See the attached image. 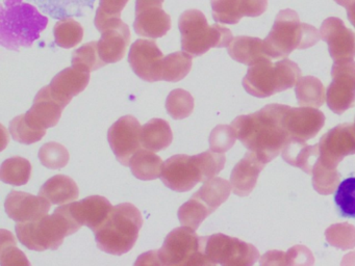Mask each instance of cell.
I'll list each match as a JSON object with an SVG mask.
<instances>
[{
  "label": "cell",
  "mask_w": 355,
  "mask_h": 266,
  "mask_svg": "<svg viewBox=\"0 0 355 266\" xmlns=\"http://www.w3.org/2000/svg\"><path fill=\"white\" fill-rule=\"evenodd\" d=\"M130 0H99V8L95 16V26L112 18H120L121 12Z\"/></svg>",
  "instance_id": "47"
},
{
  "label": "cell",
  "mask_w": 355,
  "mask_h": 266,
  "mask_svg": "<svg viewBox=\"0 0 355 266\" xmlns=\"http://www.w3.org/2000/svg\"><path fill=\"white\" fill-rule=\"evenodd\" d=\"M90 81V72L70 66L53 77L51 82V93L64 105L67 106L72 98L84 91Z\"/></svg>",
  "instance_id": "22"
},
{
  "label": "cell",
  "mask_w": 355,
  "mask_h": 266,
  "mask_svg": "<svg viewBox=\"0 0 355 266\" xmlns=\"http://www.w3.org/2000/svg\"><path fill=\"white\" fill-rule=\"evenodd\" d=\"M170 28L171 18L159 6H151L144 10H137L134 29L140 37L159 39L167 35Z\"/></svg>",
  "instance_id": "23"
},
{
  "label": "cell",
  "mask_w": 355,
  "mask_h": 266,
  "mask_svg": "<svg viewBox=\"0 0 355 266\" xmlns=\"http://www.w3.org/2000/svg\"><path fill=\"white\" fill-rule=\"evenodd\" d=\"M286 265H311L315 262L311 251L303 245L291 247L284 253Z\"/></svg>",
  "instance_id": "48"
},
{
  "label": "cell",
  "mask_w": 355,
  "mask_h": 266,
  "mask_svg": "<svg viewBox=\"0 0 355 266\" xmlns=\"http://www.w3.org/2000/svg\"><path fill=\"white\" fill-rule=\"evenodd\" d=\"M166 109L174 120L188 118L194 110V98L184 89H173L166 100Z\"/></svg>",
  "instance_id": "37"
},
{
  "label": "cell",
  "mask_w": 355,
  "mask_h": 266,
  "mask_svg": "<svg viewBox=\"0 0 355 266\" xmlns=\"http://www.w3.org/2000/svg\"><path fill=\"white\" fill-rule=\"evenodd\" d=\"M161 179L168 188L178 193H187L197 183L205 182L197 155L184 154L172 156L164 162Z\"/></svg>",
  "instance_id": "11"
},
{
  "label": "cell",
  "mask_w": 355,
  "mask_h": 266,
  "mask_svg": "<svg viewBox=\"0 0 355 266\" xmlns=\"http://www.w3.org/2000/svg\"><path fill=\"white\" fill-rule=\"evenodd\" d=\"M334 203L342 218H355V177L347 178L336 187Z\"/></svg>",
  "instance_id": "39"
},
{
  "label": "cell",
  "mask_w": 355,
  "mask_h": 266,
  "mask_svg": "<svg viewBox=\"0 0 355 266\" xmlns=\"http://www.w3.org/2000/svg\"><path fill=\"white\" fill-rule=\"evenodd\" d=\"M197 158H198L199 166H200L205 182L219 174L225 166V155L223 153L211 151V150L197 154Z\"/></svg>",
  "instance_id": "46"
},
{
  "label": "cell",
  "mask_w": 355,
  "mask_h": 266,
  "mask_svg": "<svg viewBox=\"0 0 355 266\" xmlns=\"http://www.w3.org/2000/svg\"><path fill=\"white\" fill-rule=\"evenodd\" d=\"M268 0H242V10L244 17H259L266 12Z\"/></svg>",
  "instance_id": "49"
},
{
  "label": "cell",
  "mask_w": 355,
  "mask_h": 266,
  "mask_svg": "<svg viewBox=\"0 0 355 266\" xmlns=\"http://www.w3.org/2000/svg\"><path fill=\"white\" fill-rule=\"evenodd\" d=\"M71 62L72 66L74 68L90 73L98 70L107 64L99 55L97 42L85 44L84 46L76 50L72 53Z\"/></svg>",
  "instance_id": "38"
},
{
  "label": "cell",
  "mask_w": 355,
  "mask_h": 266,
  "mask_svg": "<svg viewBox=\"0 0 355 266\" xmlns=\"http://www.w3.org/2000/svg\"><path fill=\"white\" fill-rule=\"evenodd\" d=\"M43 14L58 20L83 17L87 10L94 8L96 0H30Z\"/></svg>",
  "instance_id": "25"
},
{
  "label": "cell",
  "mask_w": 355,
  "mask_h": 266,
  "mask_svg": "<svg viewBox=\"0 0 355 266\" xmlns=\"http://www.w3.org/2000/svg\"><path fill=\"white\" fill-rule=\"evenodd\" d=\"M32 164L28 159L19 156L5 160L0 168V179L7 184L21 186L30 181Z\"/></svg>",
  "instance_id": "32"
},
{
  "label": "cell",
  "mask_w": 355,
  "mask_h": 266,
  "mask_svg": "<svg viewBox=\"0 0 355 266\" xmlns=\"http://www.w3.org/2000/svg\"><path fill=\"white\" fill-rule=\"evenodd\" d=\"M10 132L16 141L24 145L38 143L46 134V130H39L26 120L24 114L16 116L10 123Z\"/></svg>",
  "instance_id": "41"
},
{
  "label": "cell",
  "mask_w": 355,
  "mask_h": 266,
  "mask_svg": "<svg viewBox=\"0 0 355 266\" xmlns=\"http://www.w3.org/2000/svg\"><path fill=\"white\" fill-rule=\"evenodd\" d=\"M65 107L51 93V85H46L37 94L32 108L24 116L35 128L46 130L59 123Z\"/></svg>",
  "instance_id": "19"
},
{
  "label": "cell",
  "mask_w": 355,
  "mask_h": 266,
  "mask_svg": "<svg viewBox=\"0 0 355 266\" xmlns=\"http://www.w3.org/2000/svg\"><path fill=\"white\" fill-rule=\"evenodd\" d=\"M213 19L222 24H236L244 17L242 0H211Z\"/></svg>",
  "instance_id": "40"
},
{
  "label": "cell",
  "mask_w": 355,
  "mask_h": 266,
  "mask_svg": "<svg viewBox=\"0 0 355 266\" xmlns=\"http://www.w3.org/2000/svg\"><path fill=\"white\" fill-rule=\"evenodd\" d=\"M288 105L269 104L254 114L239 116L232 121L236 137L265 162L272 161L290 141L284 118Z\"/></svg>",
  "instance_id": "1"
},
{
  "label": "cell",
  "mask_w": 355,
  "mask_h": 266,
  "mask_svg": "<svg viewBox=\"0 0 355 266\" xmlns=\"http://www.w3.org/2000/svg\"><path fill=\"white\" fill-rule=\"evenodd\" d=\"M193 64V55L186 51L168 54L163 62V80L178 82L190 73Z\"/></svg>",
  "instance_id": "33"
},
{
  "label": "cell",
  "mask_w": 355,
  "mask_h": 266,
  "mask_svg": "<svg viewBox=\"0 0 355 266\" xmlns=\"http://www.w3.org/2000/svg\"><path fill=\"white\" fill-rule=\"evenodd\" d=\"M261 265H286L284 251H268L261 259Z\"/></svg>",
  "instance_id": "50"
},
{
  "label": "cell",
  "mask_w": 355,
  "mask_h": 266,
  "mask_svg": "<svg viewBox=\"0 0 355 266\" xmlns=\"http://www.w3.org/2000/svg\"><path fill=\"white\" fill-rule=\"evenodd\" d=\"M347 16H348L349 21L355 27V2L347 8Z\"/></svg>",
  "instance_id": "52"
},
{
  "label": "cell",
  "mask_w": 355,
  "mask_h": 266,
  "mask_svg": "<svg viewBox=\"0 0 355 266\" xmlns=\"http://www.w3.org/2000/svg\"><path fill=\"white\" fill-rule=\"evenodd\" d=\"M232 189V184L227 180L219 177L216 178L214 177L205 181V184L194 193V195L215 212L217 208H219L230 197Z\"/></svg>",
  "instance_id": "31"
},
{
  "label": "cell",
  "mask_w": 355,
  "mask_h": 266,
  "mask_svg": "<svg viewBox=\"0 0 355 266\" xmlns=\"http://www.w3.org/2000/svg\"><path fill=\"white\" fill-rule=\"evenodd\" d=\"M213 212L207 204L203 203L200 199L193 195L188 202L180 206L178 216L182 226L189 227L196 231L202 224L203 220Z\"/></svg>",
  "instance_id": "34"
},
{
  "label": "cell",
  "mask_w": 355,
  "mask_h": 266,
  "mask_svg": "<svg viewBox=\"0 0 355 266\" xmlns=\"http://www.w3.org/2000/svg\"><path fill=\"white\" fill-rule=\"evenodd\" d=\"M69 152L61 143L51 141L45 143L39 151V159L47 168L59 170L67 166L69 162Z\"/></svg>",
  "instance_id": "42"
},
{
  "label": "cell",
  "mask_w": 355,
  "mask_h": 266,
  "mask_svg": "<svg viewBox=\"0 0 355 266\" xmlns=\"http://www.w3.org/2000/svg\"><path fill=\"white\" fill-rule=\"evenodd\" d=\"M284 126L291 139L309 141L320 132L325 124L323 112L315 107H290L284 114Z\"/></svg>",
  "instance_id": "18"
},
{
  "label": "cell",
  "mask_w": 355,
  "mask_h": 266,
  "mask_svg": "<svg viewBox=\"0 0 355 266\" xmlns=\"http://www.w3.org/2000/svg\"><path fill=\"white\" fill-rule=\"evenodd\" d=\"M163 3L164 0H137L136 12L137 10H144V8H151V6H159V8H162Z\"/></svg>",
  "instance_id": "51"
},
{
  "label": "cell",
  "mask_w": 355,
  "mask_h": 266,
  "mask_svg": "<svg viewBox=\"0 0 355 266\" xmlns=\"http://www.w3.org/2000/svg\"><path fill=\"white\" fill-rule=\"evenodd\" d=\"M68 206L72 218L78 224L88 227L93 232L105 222L114 207L107 197L101 195H91Z\"/></svg>",
  "instance_id": "20"
},
{
  "label": "cell",
  "mask_w": 355,
  "mask_h": 266,
  "mask_svg": "<svg viewBox=\"0 0 355 266\" xmlns=\"http://www.w3.org/2000/svg\"><path fill=\"white\" fill-rule=\"evenodd\" d=\"M53 204L42 195L11 190L6 200L8 216L16 222H33L47 215Z\"/></svg>",
  "instance_id": "17"
},
{
  "label": "cell",
  "mask_w": 355,
  "mask_h": 266,
  "mask_svg": "<svg viewBox=\"0 0 355 266\" xmlns=\"http://www.w3.org/2000/svg\"><path fill=\"white\" fill-rule=\"evenodd\" d=\"M173 141V133L167 121L153 118L142 127L141 143L145 149L153 152L167 149Z\"/></svg>",
  "instance_id": "28"
},
{
  "label": "cell",
  "mask_w": 355,
  "mask_h": 266,
  "mask_svg": "<svg viewBox=\"0 0 355 266\" xmlns=\"http://www.w3.org/2000/svg\"><path fill=\"white\" fill-rule=\"evenodd\" d=\"M182 33V49L193 56L207 53L211 48L228 47L232 31L221 25H209L205 14L198 10L182 12L178 21Z\"/></svg>",
  "instance_id": "7"
},
{
  "label": "cell",
  "mask_w": 355,
  "mask_h": 266,
  "mask_svg": "<svg viewBox=\"0 0 355 266\" xmlns=\"http://www.w3.org/2000/svg\"><path fill=\"white\" fill-rule=\"evenodd\" d=\"M334 1L340 6H344L345 8H348L351 4L354 3L355 0H334Z\"/></svg>",
  "instance_id": "53"
},
{
  "label": "cell",
  "mask_w": 355,
  "mask_h": 266,
  "mask_svg": "<svg viewBox=\"0 0 355 266\" xmlns=\"http://www.w3.org/2000/svg\"><path fill=\"white\" fill-rule=\"evenodd\" d=\"M202 251L209 265L250 266L259 259L254 245L222 233L203 236Z\"/></svg>",
  "instance_id": "9"
},
{
  "label": "cell",
  "mask_w": 355,
  "mask_h": 266,
  "mask_svg": "<svg viewBox=\"0 0 355 266\" xmlns=\"http://www.w3.org/2000/svg\"><path fill=\"white\" fill-rule=\"evenodd\" d=\"M80 224L72 218L68 204L57 208L51 215L33 222H17L16 233L20 242L32 251L59 249L66 236L74 234Z\"/></svg>",
  "instance_id": "3"
},
{
  "label": "cell",
  "mask_w": 355,
  "mask_h": 266,
  "mask_svg": "<svg viewBox=\"0 0 355 266\" xmlns=\"http://www.w3.org/2000/svg\"><path fill=\"white\" fill-rule=\"evenodd\" d=\"M325 87L321 80L313 76L301 77L295 87L298 104L306 107L318 108L326 100Z\"/></svg>",
  "instance_id": "30"
},
{
  "label": "cell",
  "mask_w": 355,
  "mask_h": 266,
  "mask_svg": "<svg viewBox=\"0 0 355 266\" xmlns=\"http://www.w3.org/2000/svg\"><path fill=\"white\" fill-rule=\"evenodd\" d=\"M320 37L327 44L334 62H351L355 57V33L340 19L329 17L324 20Z\"/></svg>",
  "instance_id": "16"
},
{
  "label": "cell",
  "mask_w": 355,
  "mask_h": 266,
  "mask_svg": "<svg viewBox=\"0 0 355 266\" xmlns=\"http://www.w3.org/2000/svg\"><path fill=\"white\" fill-rule=\"evenodd\" d=\"M142 226V214L136 206L118 204L94 232L97 247L111 255H124L136 245Z\"/></svg>",
  "instance_id": "4"
},
{
  "label": "cell",
  "mask_w": 355,
  "mask_h": 266,
  "mask_svg": "<svg viewBox=\"0 0 355 266\" xmlns=\"http://www.w3.org/2000/svg\"><path fill=\"white\" fill-rule=\"evenodd\" d=\"M159 265H209L202 251V237L182 226L172 230L157 251Z\"/></svg>",
  "instance_id": "8"
},
{
  "label": "cell",
  "mask_w": 355,
  "mask_h": 266,
  "mask_svg": "<svg viewBox=\"0 0 355 266\" xmlns=\"http://www.w3.org/2000/svg\"><path fill=\"white\" fill-rule=\"evenodd\" d=\"M141 131L142 127L134 116H121L110 127L107 141L122 166H130L132 156L140 150Z\"/></svg>",
  "instance_id": "12"
},
{
  "label": "cell",
  "mask_w": 355,
  "mask_h": 266,
  "mask_svg": "<svg viewBox=\"0 0 355 266\" xmlns=\"http://www.w3.org/2000/svg\"><path fill=\"white\" fill-rule=\"evenodd\" d=\"M266 163L254 152L249 151L234 166L230 175L232 193L239 197H247L252 193L257 183L259 174Z\"/></svg>",
  "instance_id": "21"
},
{
  "label": "cell",
  "mask_w": 355,
  "mask_h": 266,
  "mask_svg": "<svg viewBox=\"0 0 355 266\" xmlns=\"http://www.w3.org/2000/svg\"><path fill=\"white\" fill-rule=\"evenodd\" d=\"M331 77V83L326 91V101L331 112L342 114L355 103L354 60L334 62Z\"/></svg>",
  "instance_id": "10"
},
{
  "label": "cell",
  "mask_w": 355,
  "mask_h": 266,
  "mask_svg": "<svg viewBox=\"0 0 355 266\" xmlns=\"http://www.w3.org/2000/svg\"><path fill=\"white\" fill-rule=\"evenodd\" d=\"M238 137L232 126L218 125L209 134V149L217 153H225L234 147Z\"/></svg>",
  "instance_id": "45"
},
{
  "label": "cell",
  "mask_w": 355,
  "mask_h": 266,
  "mask_svg": "<svg viewBox=\"0 0 355 266\" xmlns=\"http://www.w3.org/2000/svg\"><path fill=\"white\" fill-rule=\"evenodd\" d=\"M55 44L59 47L70 49L76 47L84 37V28L73 18L60 20L53 27Z\"/></svg>",
  "instance_id": "36"
},
{
  "label": "cell",
  "mask_w": 355,
  "mask_h": 266,
  "mask_svg": "<svg viewBox=\"0 0 355 266\" xmlns=\"http://www.w3.org/2000/svg\"><path fill=\"white\" fill-rule=\"evenodd\" d=\"M282 158L295 168H299L306 174H311L313 166L320 156L319 143L309 145L306 141L291 139L282 150Z\"/></svg>",
  "instance_id": "26"
},
{
  "label": "cell",
  "mask_w": 355,
  "mask_h": 266,
  "mask_svg": "<svg viewBox=\"0 0 355 266\" xmlns=\"http://www.w3.org/2000/svg\"><path fill=\"white\" fill-rule=\"evenodd\" d=\"M163 52L151 39H139L132 44L128 62L137 76L147 82L163 80Z\"/></svg>",
  "instance_id": "13"
},
{
  "label": "cell",
  "mask_w": 355,
  "mask_h": 266,
  "mask_svg": "<svg viewBox=\"0 0 355 266\" xmlns=\"http://www.w3.org/2000/svg\"><path fill=\"white\" fill-rule=\"evenodd\" d=\"M39 195L46 197L53 205H64L78 200L80 189L73 179L65 175H55L41 187Z\"/></svg>",
  "instance_id": "27"
},
{
  "label": "cell",
  "mask_w": 355,
  "mask_h": 266,
  "mask_svg": "<svg viewBox=\"0 0 355 266\" xmlns=\"http://www.w3.org/2000/svg\"><path fill=\"white\" fill-rule=\"evenodd\" d=\"M311 175L313 187L322 195L334 193L340 180V174L338 172V168L325 166L319 159L315 161Z\"/></svg>",
  "instance_id": "35"
},
{
  "label": "cell",
  "mask_w": 355,
  "mask_h": 266,
  "mask_svg": "<svg viewBox=\"0 0 355 266\" xmlns=\"http://www.w3.org/2000/svg\"><path fill=\"white\" fill-rule=\"evenodd\" d=\"M227 51L232 60L249 66L261 60H272L266 52L263 39L259 37L247 35L234 37L227 47Z\"/></svg>",
  "instance_id": "24"
},
{
  "label": "cell",
  "mask_w": 355,
  "mask_h": 266,
  "mask_svg": "<svg viewBox=\"0 0 355 266\" xmlns=\"http://www.w3.org/2000/svg\"><path fill=\"white\" fill-rule=\"evenodd\" d=\"M318 159L330 168H338L346 156L355 154V125L340 124L328 131L319 143Z\"/></svg>",
  "instance_id": "14"
},
{
  "label": "cell",
  "mask_w": 355,
  "mask_h": 266,
  "mask_svg": "<svg viewBox=\"0 0 355 266\" xmlns=\"http://www.w3.org/2000/svg\"><path fill=\"white\" fill-rule=\"evenodd\" d=\"M164 162L150 150H139L130 161L132 175L139 180L149 181L161 178Z\"/></svg>",
  "instance_id": "29"
},
{
  "label": "cell",
  "mask_w": 355,
  "mask_h": 266,
  "mask_svg": "<svg viewBox=\"0 0 355 266\" xmlns=\"http://www.w3.org/2000/svg\"><path fill=\"white\" fill-rule=\"evenodd\" d=\"M30 265L26 256L16 247V241L11 232L1 230V265Z\"/></svg>",
  "instance_id": "44"
},
{
  "label": "cell",
  "mask_w": 355,
  "mask_h": 266,
  "mask_svg": "<svg viewBox=\"0 0 355 266\" xmlns=\"http://www.w3.org/2000/svg\"><path fill=\"white\" fill-rule=\"evenodd\" d=\"M326 240L332 247L342 251L355 247V227L350 224H336L325 231Z\"/></svg>",
  "instance_id": "43"
},
{
  "label": "cell",
  "mask_w": 355,
  "mask_h": 266,
  "mask_svg": "<svg viewBox=\"0 0 355 266\" xmlns=\"http://www.w3.org/2000/svg\"><path fill=\"white\" fill-rule=\"evenodd\" d=\"M96 28L101 33V37L97 42L98 53L105 64H115L125 55L126 49L130 42V27L121 18H112L101 24Z\"/></svg>",
  "instance_id": "15"
},
{
  "label": "cell",
  "mask_w": 355,
  "mask_h": 266,
  "mask_svg": "<svg viewBox=\"0 0 355 266\" xmlns=\"http://www.w3.org/2000/svg\"><path fill=\"white\" fill-rule=\"evenodd\" d=\"M49 18L24 0H3L0 10V44L13 51L28 48L46 28Z\"/></svg>",
  "instance_id": "2"
},
{
  "label": "cell",
  "mask_w": 355,
  "mask_h": 266,
  "mask_svg": "<svg viewBox=\"0 0 355 266\" xmlns=\"http://www.w3.org/2000/svg\"><path fill=\"white\" fill-rule=\"evenodd\" d=\"M300 78V68L293 60L282 58L272 62L265 60L248 69L242 83L249 95L267 98L296 87Z\"/></svg>",
  "instance_id": "6"
},
{
  "label": "cell",
  "mask_w": 355,
  "mask_h": 266,
  "mask_svg": "<svg viewBox=\"0 0 355 266\" xmlns=\"http://www.w3.org/2000/svg\"><path fill=\"white\" fill-rule=\"evenodd\" d=\"M320 37L315 27L301 22L295 10L286 8L278 12L263 45L270 57L288 58L294 50L313 47Z\"/></svg>",
  "instance_id": "5"
}]
</instances>
